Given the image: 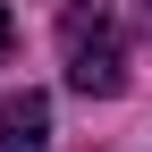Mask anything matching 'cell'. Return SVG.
<instances>
[{
    "label": "cell",
    "mask_w": 152,
    "mask_h": 152,
    "mask_svg": "<svg viewBox=\"0 0 152 152\" xmlns=\"http://www.w3.org/2000/svg\"><path fill=\"white\" fill-rule=\"evenodd\" d=\"M59 59H68V85L85 102L127 93V34L110 17V0H68L59 9Z\"/></svg>",
    "instance_id": "cell-1"
},
{
    "label": "cell",
    "mask_w": 152,
    "mask_h": 152,
    "mask_svg": "<svg viewBox=\"0 0 152 152\" xmlns=\"http://www.w3.org/2000/svg\"><path fill=\"white\" fill-rule=\"evenodd\" d=\"M0 152H51V102L42 93H9L0 102Z\"/></svg>",
    "instance_id": "cell-2"
},
{
    "label": "cell",
    "mask_w": 152,
    "mask_h": 152,
    "mask_svg": "<svg viewBox=\"0 0 152 152\" xmlns=\"http://www.w3.org/2000/svg\"><path fill=\"white\" fill-rule=\"evenodd\" d=\"M9 51H17V26H9V9H0V59H9Z\"/></svg>",
    "instance_id": "cell-3"
}]
</instances>
